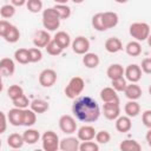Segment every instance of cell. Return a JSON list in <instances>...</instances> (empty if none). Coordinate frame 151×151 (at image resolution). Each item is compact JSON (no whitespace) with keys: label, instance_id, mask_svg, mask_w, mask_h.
<instances>
[{"label":"cell","instance_id":"6da1fadb","mask_svg":"<svg viewBox=\"0 0 151 151\" xmlns=\"http://www.w3.org/2000/svg\"><path fill=\"white\" fill-rule=\"evenodd\" d=\"M72 112L76 118L83 123H94L100 116V107L93 98L84 96L73 103Z\"/></svg>","mask_w":151,"mask_h":151},{"label":"cell","instance_id":"7a4b0ae2","mask_svg":"<svg viewBox=\"0 0 151 151\" xmlns=\"http://www.w3.org/2000/svg\"><path fill=\"white\" fill-rule=\"evenodd\" d=\"M42 25L46 28V31L52 32V31H57L60 26V18L58 15V13L55 12V9L53 7H48L46 9L42 11Z\"/></svg>","mask_w":151,"mask_h":151},{"label":"cell","instance_id":"3957f363","mask_svg":"<svg viewBox=\"0 0 151 151\" xmlns=\"http://www.w3.org/2000/svg\"><path fill=\"white\" fill-rule=\"evenodd\" d=\"M130 35L137 41H145L150 35V25L144 21H137L130 25L129 27Z\"/></svg>","mask_w":151,"mask_h":151},{"label":"cell","instance_id":"277c9868","mask_svg":"<svg viewBox=\"0 0 151 151\" xmlns=\"http://www.w3.org/2000/svg\"><path fill=\"white\" fill-rule=\"evenodd\" d=\"M84 87H85L84 79L81 77L76 76V77L71 78L70 81H68V84L66 85V87H65V94L70 99H76L84 91Z\"/></svg>","mask_w":151,"mask_h":151},{"label":"cell","instance_id":"5b68a950","mask_svg":"<svg viewBox=\"0 0 151 151\" xmlns=\"http://www.w3.org/2000/svg\"><path fill=\"white\" fill-rule=\"evenodd\" d=\"M59 137L58 134L52 131L47 130L41 136V145L45 151H57L59 149Z\"/></svg>","mask_w":151,"mask_h":151},{"label":"cell","instance_id":"8992f818","mask_svg":"<svg viewBox=\"0 0 151 151\" xmlns=\"http://www.w3.org/2000/svg\"><path fill=\"white\" fill-rule=\"evenodd\" d=\"M59 127L60 130L66 134H72L77 131L78 125L76 123V119L70 114H64L59 118Z\"/></svg>","mask_w":151,"mask_h":151},{"label":"cell","instance_id":"52a82bcc","mask_svg":"<svg viewBox=\"0 0 151 151\" xmlns=\"http://www.w3.org/2000/svg\"><path fill=\"white\" fill-rule=\"evenodd\" d=\"M57 72L52 68H45L39 74V84L42 87H51L57 81Z\"/></svg>","mask_w":151,"mask_h":151},{"label":"cell","instance_id":"ba28073f","mask_svg":"<svg viewBox=\"0 0 151 151\" xmlns=\"http://www.w3.org/2000/svg\"><path fill=\"white\" fill-rule=\"evenodd\" d=\"M71 46H72V50L76 54H85L88 52L90 50V41L86 37H83V35H79L77 38H74L72 41H71Z\"/></svg>","mask_w":151,"mask_h":151},{"label":"cell","instance_id":"9c48e42d","mask_svg":"<svg viewBox=\"0 0 151 151\" xmlns=\"http://www.w3.org/2000/svg\"><path fill=\"white\" fill-rule=\"evenodd\" d=\"M103 113H104V117L106 119L114 120L117 117L120 116V105H119V101L104 103V105H103Z\"/></svg>","mask_w":151,"mask_h":151},{"label":"cell","instance_id":"30bf717a","mask_svg":"<svg viewBox=\"0 0 151 151\" xmlns=\"http://www.w3.org/2000/svg\"><path fill=\"white\" fill-rule=\"evenodd\" d=\"M142 70L137 64H130L126 68H124V78L130 83H138L142 79Z\"/></svg>","mask_w":151,"mask_h":151},{"label":"cell","instance_id":"8fae6325","mask_svg":"<svg viewBox=\"0 0 151 151\" xmlns=\"http://www.w3.org/2000/svg\"><path fill=\"white\" fill-rule=\"evenodd\" d=\"M7 120L13 126H22L24 122V109L13 107L7 113Z\"/></svg>","mask_w":151,"mask_h":151},{"label":"cell","instance_id":"7c38bea8","mask_svg":"<svg viewBox=\"0 0 151 151\" xmlns=\"http://www.w3.org/2000/svg\"><path fill=\"white\" fill-rule=\"evenodd\" d=\"M80 140L76 137H65L59 140V149L61 151H78Z\"/></svg>","mask_w":151,"mask_h":151},{"label":"cell","instance_id":"4fadbf2b","mask_svg":"<svg viewBox=\"0 0 151 151\" xmlns=\"http://www.w3.org/2000/svg\"><path fill=\"white\" fill-rule=\"evenodd\" d=\"M96 130L92 125H83L79 129H77V138L80 142H86V140H92L94 139L96 136Z\"/></svg>","mask_w":151,"mask_h":151},{"label":"cell","instance_id":"5bb4252c","mask_svg":"<svg viewBox=\"0 0 151 151\" xmlns=\"http://www.w3.org/2000/svg\"><path fill=\"white\" fill-rule=\"evenodd\" d=\"M51 35L48 33V31L46 29H39L35 32L34 37H33V45L38 48H41V47H45L50 40H51Z\"/></svg>","mask_w":151,"mask_h":151},{"label":"cell","instance_id":"9a60e30c","mask_svg":"<svg viewBox=\"0 0 151 151\" xmlns=\"http://www.w3.org/2000/svg\"><path fill=\"white\" fill-rule=\"evenodd\" d=\"M15 72L14 60L11 58H2L0 60V74L2 77H11Z\"/></svg>","mask_w":151,"mask_h":151},{"label":"cell","instance_id":"2e32d148","mask_svg":"<svg viewBox=\"0 0 151 151\" xmlns=\"http://www.w3.org/2000/svg\"><path fill=\"white\" fill-rule=\"evenodd\" d=\"M124 93H125V97L129 99V100H137L142 97V87L137 84V83H130L126 85L125 90H124Z\"/></svg>","mask_w":151,"mask_h":151},{"label":"cell","instance_id":"e0dca14e","mask_svg":"<svg viewBox=\"0 0 151 151\" xmlns=\"http://www.w3.org/2000/svg\"><path fill=\"white\" fill-rule=\"evenodd\" d=\"M101 18H103V24L105 29L113 28L119 22V17L116 12H104L101 13Z\"/></svg>","mask_w":151,"mask_h":151},{"label":"cell","instance_id":"ac0fdd59","mask_svg":"<svg viewBox=\"0 0 151 151\" xmlns=\"http://www.w3.org/2000/svg\"><path fill=\"white\" fill-rule=\"evenodd\" d=\"M114 120H116V130L118 132L125 133V132H129L132 127L131 118L127 117V116H119Z\"/></svg>","mask_w":151,"mask_h":151},{"label":"cell","instance_id":"d6986e66","mask_svg":"<svg viewBox=\"0 0 151 151\" xmlns=\"http://www.w3.org/2000/svg\"><path fill=\"white\" fill-rule=\"evenodd\" d=\"M104 47H105V50H106L109 53H117V52H119V51L123 50V42L120 41L119 38H117V37H111V38L106 39Z\"/></svg>","mask_w":151,"mask_h":151},{"label":"cell","instance_id":"ffe728a7","mask_svg":"<svg viewBox=\"0 0 151 151\" xmlns=\"http://www.w3.org/2000/svg\"><path fill=\"white\" fill-rule=\"evenodd\" d=\"M100 99L104 103H110V101H119V97L117 94V91L112 87H104L100 91Z\"/></svg>","mask_w":151,"mask_h":151},{"label":"cell","instance_id":"44dd1931","mask_svg":"<svg viewBox=\"0 0 151 151\" xmlns=\"http://www.w3.org/2000/svg\"><path fill=\"white\" fill-rule=\"evenodd\" d=\"M83 55H84L83 57V64L85 65V67H87V68H96V67H98V65L100 63V59H99L98 54L87 52V53H85Z\"/></svg>","mask_w":151,"mask_h":151},{"label":"cell","instance_id":"7402d4cb","mask_svg":"<svg viewBox=\"0 0 151 151\" xmlns=\"http://www.w3.org/2000/svg\"><path fill=\"white\" fill-rule=\"evenodd\" d=\"M124 111L127 117L134 118L140 113V105L137 103V100H129L124 106Z\"/></svg>","mask_w":151,"mask_h":151},{"label":"cell","instance_id":"603a6c76","mask_svg":"<svg viewBox=\"0 0 151 151\" xmlns=\"http://www.w3.org/2000/svg\"><path fill=\"white\" fill-rule=\"evenodd\" d=\"M106 76L113 80L124 76V67L120 64H111L106 70Z\"/></svg>","mask_w":151,"mask_h":151},{"label":"cell","instance_id":"cb8c5ba5","mask_svg":"<svg viewBox=\"0 0 151 151\" xmlns=\"http://www.w3.org/2000/svg\"><path fill=\"white\" fill-rule=\"evenodd\" d=\"M22 138H24V142L26 144H29V145H33L35 144L39 139H40V133L38 130L35 129H27L26 131H24L22 133Z\"/></svg>","mask_w":151,"mask_h":151},{"label":"cell","instance_id":"d4e9b609","mask_svg":"<svg viewBox=\"0 0 151 151\" xmlns=\"http://www.w3.org/2000/svg\"><path fill=\"white\" fill-rule=\"evenodd\" d=\"M29 106H31V110L34 111L35 113H45L48 109H50V105L46 100L44 99H34L29 103Z\"/></svg>","mask_w":151,"mask_h":151},{"label":"cell","instance_id":"484cf974","mask_svg":"<svg viewBox=\"0 0 151 151\" xmlns=\"http://www.w3.org/2000/svg\"><path fill=\"white\" fill-rule=\"evenodd\" d=\"M53 39H54V40L60 45V47H61L63 50L67 48V47L71 45V41H72V40H71L70 34H68V33H66L65 31H59V32H57Z\"/></svg>","mask_w":151,"mask_h":151},{"label":"cell","instance_id":"4316f807","mask_svg":"<svg viewBox=\"0 0 151 151\" xmlns=\"http://www.w3.org/2000/svg\"><path fill=\"white\" fill-rule=\"evenodd\" d=\"M125 52L130 57H138V55H140V53H142V45H140V42L137 41V40H132V41L127 42L126 46H125Z\"/></svg>","mask_w":151,"mask_h":151},{"label":"cell","instance_id":"83f0119b","mask_svg":"<svg viewBox=\"0 0 151 151\" xmlns=\"http://www.w3.org/2000/svg\"><path fill=\"white\" fill-rule=\"evenodd\" d=\"M25 144L24 142V138H22V134H19V133H11L8 137H7V145L12 149H20L22 147V145Z\"/></svg>","mask_w":151,"mask_h":151},{"label":"cell","instance_id":"f1b7e54d","mask_svg":"<svg viewBox=\"0 0 151 151\" xmlns=\"http://www.w3.org/2000/svg\"><path fill=\"white\" fill-rule=\"evenodd\" d=\"M119 149L122 151H140V144L134 139H125L119 144Z\"/></svg>","mask_w":151,"mask_h":151},{"label":"cell","instance_id":"f546056e","mask_svg":"<svg viewBox=\"0 0 151 151\" xmlns=\"http://www.w3.org/2000/svg\"><path fill=\"white\" fill-rule=\"evenodd\" d=\"M4 39H5L7 42H9V44L17 42V41L20 39V31H19V28H18L17 26H14V25H11V27H9L8 31L6 32Z\"/></svg>","mask_w":151,"mask_h":151},{"label":"cell","instance_id":"4dcf8cb0","mask_svg":"<svg viewBox=\"0 0 151 151\" xmlns=\"http://www.w3.org/2000/svg\"><path fill=\"white\" fill-rule=\"evenodd\" d=\"M53 8L58 13L60 20H66L71 17V7L67 6V4H55Z\"/></svg>","mask_w":151,"mask_h":151},{"label":"cell","instance_id":"1f68e13d","mask_svg":"<svg viewBox=\"0 0 151 151\" xmlns=\"http://www.w3.org/2000/svg\"><path fill=\"white\" fill-rule=\"evenodd\" d=\"M37 122V113L31 109H24V122L22 126H33Z\"/></svg>","mask_w":151,"mask_h":151},{"label":"cell","instance_id":"d6a6232c","mask_svg":"<svg viewBox=\"0 0 151 151\" xmlns=\"http://www.w3.org/2000/svg\"><path fill=\"white\" fill-rule=\"evenodd\" d=\"M14 59L15 61H18L19 64L26 65L29 63V58H28V50L27 48H18L14 52Z\"/></svg>","mask_w":151,"mask_h":151},{"label":"cell","instance_id":"836d02e7","mask_svg":"<svg viewBox=\"0 0 151 151\" xmlns=\"http://www.w3.org/2000/svg\"><path fill=\"white\" fill-rule=\"evenodd\" d=\"M45 48H46V52H47L50 55H59V54H61L63 51H64V50L60 47V45H59L54 39H51L50 42L45 46Z\"/></svg>","mask_w":151,"mask_h":151},{"label":"cell","instance_id":"e575fe53","mask_svg":"<svg viewBox=\"0 0 151 151\" xmlns=\"http://www.w3.org/2000/svg\"><path fill=\"white\" fill-rule=\"evenodd\" d=\"M14 14H15V6H13L12 4H6V5L1 6L0 15L4 19H11L12 17H14Z\"/></svg>","mask_w":151,"mask_h":151},{"label":"cell","instance_id":"d590c367","mask_svg":"<svg viewBox=\"0 0 151 151\" xmlns=\"http://www.w3.org/2000/svg\"><path fill=\"white\" fill-rule=\"evenodd\" d=\"M91 24H92V27H93L96 31H98V32H104V31H106L105 27H104V24H103L101 12H100V13H96V14L92 17Z\"/></svg>","mask_w":151,"mask_h":151},{"label":"cell","instance_id":"8d00e7d4","mask_svg":"<svg viewBox=\"0 0 151 151\" xmlns=\"http://www.w3.org/2000/svg\"><path fill=\"white\" fill-rule=\"evenodd\" d=\"M94 139H96V142L98 144H107L111 140V134L106 130H100V131L96 132Z\"/></svg>","mask_w":151,"mask_h":151},{"label":"cell","instance_id":"74e56055","mask_svg":"<svg viewBox=\"0 0 151 151\" xmlns=\"http://www.w3.org/2000/svg\"><path fill=\"white\" fill-rule=\"evenodd\" d=\"M78 150L79 151H98L99 150V144L97 142H92V140L80 142Z\"/></svg>","mask_w":151,"mask_h":151},{"label":"cell","instance_id":"f35d334b","mask_svg":"<svg viewBox=\"0 0 151 151\" xmlns=\"http://www.w3.org/2000/svg\"><path fill=\"white\" fill-rule=\"evenodd\" d=\"M26 7L31 13H39L42 9V1L41 0H27Z\"/></svg>","mask_w":151,"mask_h":151},{"label":"cell","instance_id":"ab89813d","mask_svg":"<svg viewBox=\"0 0 151 151\" xmlns=\"http://www.w3.org/2000/svg\"><path fill=\"white\" fill-rule=\"evenodd\" d=\"M111 85H112L111 87L114 88L117 92H124V90H125V87L127 85V81H126V79L123 76L120 78H117V79L111 80Z\"/></svg>","mask_w":151,"mask_h":151},{"label":"cell","instance_id":"60d3db41","mask_svg":"<svg viewBox=\"0 0 151 151\" xmlns=\"http://www.w3.org/2000/svg\"><path fill=\"white\" fill-rule=\"evenodd\" d=\"M21 94H24V90L19 85H11L7 90V96H8V98H11V100L17 99Z\"/></svg>","mask_w":151,"mask_h":151},{"label":"cell","instance_id":"b9f144b4","mask_svg":"<svg viewBox=\"0 0 151 151\" xmlns=\"http://www.w3.org/2000/svg\"><path fill=\"white\" fill-rule=\"evenodd\" d=\"M28 58H29V63H38L42 59V52L40 48L38 47H32L28 48Z\"/></svg>","mask_w":151,"mask_h":151},{"label":"cell","instance_id":"7bdbcfd3","mask_svg":"<svg viewBox=\"0 0 151 151\" xmlns=\"http://www.w3.org/2000/svg\"><path fill=\"white\" fill-rule=\"evenodd\" d=\"M14 107H19V109H27L29 105V100L25 94H21L20 97H18L17 99L12 100Z\"/></svg>","mask_w":151,"mask_h":151},{"label":"cell","instance_id":"ee69618b","mask_svg":"<svg viewBox=\"0 0 151 151\" xmlns=\"http://www.w3.org/2000/svg\"><path fill=\"white\" fill-rule=\"evenodd\" d=\"M142 72H144L145 74H150L151 73V58H144L142 60V65L139 66Z\"/></svg>","mask_w":151,"mask_h":151},{"label":"cell","instance_id":"f6af8a7d","mask_svg":"<svg viewBox=\"0 0 151 151\" xmlns=\"http://www.w3.org/2000/svg\"><path fill=\"white\" fill-rule=\"evenodd\" d=\"M142 122L147 129H151V110H145L142 113Z\"/></svg>","mask_w":151,"mask_h":151},{"label":"cell","instance_id":"bcb514c9","mask_svg":"<svg viewBox=\"0 0 151 151\" xmlns=\"http://www.w3.org/2000/svg\"><path fill=\"white\" fill-rule=\"evenodd\" d=\"M7 116L2 112V111H0V134H2L4 132H6V130H7Z\"/></svg>","mask_w":151,"mask_h":151},{"label":"cell","instance_id":"7dc6e473","mask_svg":"<svg viewBox=\"0 0 151 151\" xmlns=\"http://www.w3.org/2000/svg\"><path fill=\"white\" fill-rule=\"evenodd\" d=\"M11 22L9 21H7L6 19H4V20H0V37H5V34H6V32L8 31V28L11 27Z\"/></svg>","mask_w":151,"mask_h":151},{"label":"cell","instance_id":"c3c4849f","mask_svg":"<svg viewBox=\"0 0 151 151\" xmlns=\"http://www.w3.org/2000/svg\"><path fill=\"white\" fill-rule=\"evenodd\" d=\"M26 1L27 0H11V4L15 7H21V6L26 5Z\"/></svg>","mask_w":151,"mask_h":151},{"label":"cell","instance_id":"681fc988","mask_svg":"<svg viewBox=\"0 0 151 151\" xmlns=\"http://www.w3.org/2000/svg\"><path fill=\"white\" fill-rule=\"evenodd\" d=\"M146 142H147V144L151 146V129H149L147 132H146Z\"/></svg>","mask_w":151,"mask_h":151},{"label":"cell","instance_id":"f907efd6","mask_svg":"<svg viewBox=\"0 0 151 151\" xmlns=\"http://www.w3.org/2000/svg\"><path fill=\"white\" fill-rule=\"evenodd\" d=\"M55 4H67L70 0H53Z\"/></svg>","mask_w":151,"mask_h":151},{"label":"cell","instance_id":"816d5d0a","mask_svg":"<svg viewBox=\"0 0 151 151\" xmlns=\"http://www.w3.org/2000/svg\"><path fill=\"white\" fill-rule=\"evenodd\" d=\"M2 88H4V85H2V76L0 74V92L2 91Z\"/></svg>","mask_w":151,"mask_h":151},{"label":"cell","instance_id":"f5cc1de1","mask_svg":"<svg viewBox=\"0 0 151 151\" xmlns=\"http://www.w3.org/2000/svg\"><path fill=\"white\" fill-rule=\"evenodd\" d=\"M117 4H126L129 0H114Z\"/></svg>","mask_w":151,"mask_h":151},{"label":"cell","instance_id":"db71d44e","mask_svg":"<svg viewBox=\"0 0 151 151\" xmlns=\"http://www.w3.org/2000/svg\"><path fill=\"white\" fill-rule=\"evenodd\" d=\"M71 1H73L74 4H81V2H84L85 0H71Z\"/></svg>","mask_w":151,"mask_h":151},{"label":"cell","instance_id":"11a10c76","mask_svg":"<svg viewBox=\"0 0 151 151\" xmlns=\"http://www.w3.org/2000/svg\"><path fill=\"white\" fill-rule=\"evenodd\" d=\"M0 147H1V139H0Z\"/></svg>","mask_w":151,"mask_h":151}]
</instances>
